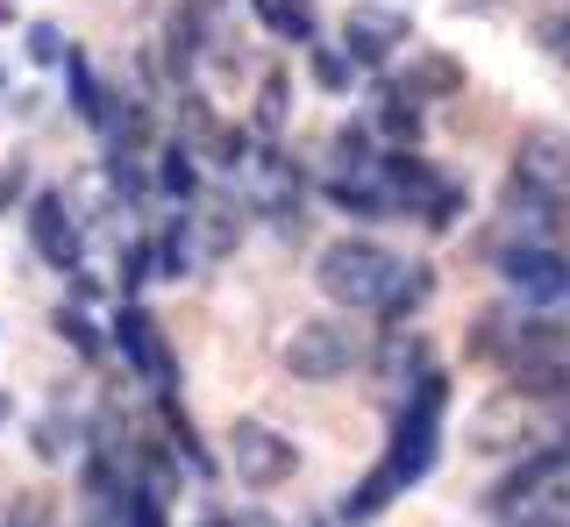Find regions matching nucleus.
I'll use <instances>...</instances> for the list:
<instances>
[{"mask_svg":"<svg viewBox=\"0 0 570 527\" xmlns=\"http://www.w3.org/2000/svg\"><path fill=\"white\" fill-rule=\"evenodd\" d=\"M142 278H150V250H129V264H121V286H142Z\"/></svg>","mask_w":570,"mask_h":527,"instance_id":"obj_20","label":"nucleus"},{"mask_svg":"<svg viewBox=\"0 0 570 527\" xmlns=\"http://www.w3.org/2000/svg\"><path fill=\"white\" fill-rule=\"evenodd\" d=\"M400 271H406V257L379 250V242H328V250L314 257L321 292L343 300V307H385L392 286H400Z\"/></svg>","mask_w":570,"mask_h":527,"instance_id":"obj_2","label":"nucleus"},{"mask_svg":"<svg viewBox=\"0 0 570 527\" xmlns=\"http://www.w3.org/2000/svg\"><path fill=\"white\" fill-rule=\"evenodd\" d=\"M400 43H406V14H392V8H356V14H350L343 50H350L356 64H379V58H392Z\"/></svg>","mask_w":570,"mask_h":527,"instance_id":"obj_9","label":"nucleus"},{"mask_svg":"<svg viewBox=\"0 0 570 527\" xmlns=\"http://www.w3.org/2000/svg\"><path fill=\"white\" fill-rule=\"evenodd\" d=\"M236 236H243V215L222 200V192H207V221H200V250L207 257H228L236 250Z\"/></svg>","mask_w":570,"mask_h":527,"instance_id":"obj_12","label":"nucleus"},{"mask_svg":"<svg viewBox=\"0 0 570 527\" xmlns=\"http://www.w3.org/2000/svg\"><path fill=\"white\" fill-rule=\"evenodd\" d=\"M115 336H121V357H129L142 378H150V385H171L178 364H171V342L157 336L150 314H142V307H121V314H115Z\"/></svg>","mask_w":570,"mask_h":527,"instance_id":"obj_7","label":"nucleus"},{"mask_svg":"<svg viewBox=\"0 0 570 527\" xmlns=\"http://www.w3.org/2000/svg\"><path fill=\"white\" fill-rule=\"evenodd\" d=\"M356 364H364V336H356L350 321H335V314H321V321L285 336V371L307 378V385H328V378L356 371Z\"/></svg>","mask_w":570,"mask_h":527,"instance_id":"obj_3","label":"nucleus"},{"mask_svg":"<svg viewBox=\"0 0 570 527\" xmlns=\"http://www.w3.org/2000/svg\"><path fill=\"white\" fill-rule=\"evenodd\" d=\"M264 22L285 43H314V0H264Z\"/></svg>","mask_w":570,"mask_h":527,"instance_id":"obj_14","label":"nucleus"},{"mask_svg":"<svg viewBox=\"0 0 570 527\" xmlns=\"http://www.w3.org/2000/svg\"><path fill=\"white\" fill-rule=\"evenodd\" d=\"M58 328H65V336L79 342V349H86V357H100V336H94V328L79 321V314H58Z\"/></svg>","mask_w":570,"mask_h":527,"instance_id":"obj_18","label":"nucleus"},{"mask_svg":"<svg viewBox=\"0 0 570 527\" xmlns=\"http://www.w3.org/2000/svg\"><path fill=\"white\" fill-rule=\"evenodd\" d=\"M428 292H435V271H428V264H406L400 271V286H392V300L379 307V321H406V314H414Z\"/></svg>","mask_w":570,"mask_h":527,"instance_id":"obj_13","label":"nucleus"},{"mask_svg":"<svg viewBox=\"0 0 570 527\" xmlns=\"http://www.w3.org/2000/svg\"><path fill=\"white\" fill-rule=\"evenodd\" d=\"M534 456H570V414H563V428H557V435H549V443H542V449H534Z\"/></svg>","mask_w":570,"mask_h":527,"instance_id":"obj_21","label":"nucleus"},{"mask_svg":"<svg viewBox=\"0 0 570 527\" xmlns=\"http://www.w3.org/2000/svg\"><path fill=\"white\" fill-rule=\"evenodd\" d=\"M492 264L513 278V286L528 292V307H549V314H563V300H570V264L549 250L542 236H528V242H499L492 250Z\"/></svg>","mask_w":570,"mask_h":527,"instance_id":"obj_4","label":"nucleus"},{"mask_svg":"<svg viewBox=\"0 0 570 527\" xmlns=\"http://www.w3.org/2000/svg\"><path fill=\"white\" fill-rule=\"evenodd\" d=\"M293 470H299V449L278 428H264V420H243L236 428V478L264 491V485H285Z\"/></svg>","mask_w":570,"mask_h":527,"instance_id":"obj_5","label":"nucleus"},{"mask_svg":"<svg viewBox=\"0 0 570 527\" xmlns=\"http://www.w3.org/2000/svg\"><path fill=\"white\" fill-rule=\"evenodd\" d=\"M400 93H414V100H450V93H463V64H456V58H421L414 72L400 79Z\"/></svg>","mask_w":570,"mask_h":527,"instance_id":"obj_10","label":"nucleus"},{"mask_svg":"<svg viewBox=\"0 0 570 527\" xmlns=\"http://www.w3.org/2000/svg\"><path fill=\"white\" fill-rule=\"evenodd\" d=\"M314 86L321 93H350V50H314Z\"/></svg>","mask_w":570,"mask_h":527,"instance_id":"obj_16","label":"nucleus"},{"mask_svg":"<svg viewBox=\"0 0 570 527\" xmlns=\"http://www.w3.org/2000/svg\"><path fill=\"white\" fill-rule=\"evenodd\" d=\"M65 79H71V108H79L86 121H100V129H107V121H115V108H107V93H100L94 64H86L79 50H71V58H65Z\"/></svg>","mask_w":570,"mask_h":527,"instance_id":"obj_11","label":"nucleus"},{"mask_svg":"<svg viewBox=\"0 0 570 527\" xmlns=\"http://www.w3.org/2000/svg\"><path fill=\"white\" fill-rule=\"evenodd\" d=\"M157 179H165L171 200H200V179H193V157H186V143H165V157H157Z\"/></svg>","mask_w":570,"mask_h":527,"instance_id":"obj_15","label":"nucleus"},{"mask_svg":"<svg viewBox=\"0 0 570 527\" xmlns=\"http://www.w3.org/2000/svg\"><path fill=\"white\" fill-rule=\"evenodd\" d=\"M513 186H534V192H549V200H563L570 192V143L563 136H528L521 165H513Z\"/></svg>","mask_w":570,"mask_h":527,"instance_id":"obj_8","label":"nucleus"},{"mask_svg":"<svg viewBox=\"0 0 570 527\" xmlns=\"http://www.w3.org/2000/svg\"><path fill=\"white\" fill-rule=\"evenodd\" d=\"M200 8H222V0H193V8H186V14H200Z\"/></svg>","mask_w":570,"mask_h":527,"instance_id":"obj_23","label":"nucleus"},{"mask_svg":"<svg viewBox=\"0 0 570 527\" xmlns=\"http://www.w3.org/2000/svg\"><path fill=\"white\" fill-rule=\"evenodd\" d=\"M29 242H36V257H43L50 271H79V228H71L58 192H36L29 200Z\"/></svg>","mask_w":570,"mask_h":527,"instance_id":"obj_6","label":"nucleus"},{"mask_svg":"<svg viewBox=\"0 0 570 527\" xmlns=\"http://www.w3.org/2000/svg\"><path fill=\"white\" fill-rule=\"evenodd\" d=\"M8 527H43V520H36V514H14V520H8Z\"/></svg>","mask_w":570,"mask_h":527,"instance_id":"obj_22","label":"nucleus"},{"mask_svg":"<svg viewBox=\"0 0 570 527\" xmlns=\"http://www.w3.org/2000/svg\"><path fill=\"white\" fill-rule=\"evenodd\" d=\"M29 58H65V43H58V29H29Z\"/></svg>","mask_w":570,"mask_h":527,"instance_id":"obj_19","label":"nucleus"},{"mask_svg":"<svg viewBox=\"0 0 570 527\" xmlns=\"http://www.w3.org/2000/svg\"><path fill=\"white\" fill-rule=\"evenodd\" d=\"M442 407H450V378L442 371H428L414 385V399L400 407V420H392V449H385V464L364 478V491H350V506L343 514L350 520H371L379 506H392L414 478H428L435 470V449H442Z\"/></svg>","mask_w":570,"mask_h":527,"instance_id":"obj_1","label":"nucleus"},{"mask_svg":"<svg viewBox=\"0 0 570 527\" xmlns=\"http://www.w3.org/2000/svg\"><path fill=\"white\" fill-rule=\"evenodd\" d=\"M257 121H264V129H278V121H285V79H264V100H257Z\"/></svg>","mask_w":570,"mask_h":527,"instance_id":"obj_17","label":"nucleus"}]
</instances>
